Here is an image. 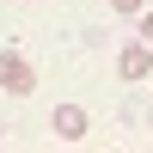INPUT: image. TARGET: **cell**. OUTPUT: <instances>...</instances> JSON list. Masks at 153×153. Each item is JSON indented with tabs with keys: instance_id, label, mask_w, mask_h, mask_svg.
<instances>
[{
	"instance_id": "3957f363",
	"label": "cell",
	"mask_w": 153,
	"mask_h": 153,
	"mask_svg": "<svg viewBox=\"0 0 153 153\" xmlns=\"http://www.w3.org/2000/svg\"><path fill=\"white\" fill-rule=\"evenodd\" d=\"M117 74H123V80H135V86H147V80H153V43H141V37H135V43H123Z\"/></svg>"
},
{
	"instance_id": "6da1fadb",
	"label": "cell",
	"mask_w": 153,
	"mask_h": 153,
	"mask_svg": "<svg viewBox=\"0 0 153 153\" xmlns=\"http://www.w3.org/2000/svg\"><path fill=\"white\" fill-rule=\"evenodd\" d=\"M0 92L6 98H31L37 92V68L19 55V49H0Z\"/></svg>"
},
{
	"instance_id": "5b68a950",
	"label": "cell",
	"mask_w": 153,
	"mask_h": 153,
	"mask_svg": "<svg viewBox=\"0 0 153 153\" xmlns=\"http://www.w3.org/2000/svg\"><path fill=\"white\" fill-rule=\"evenodd\" d=\"M135 19H141V43H153V6H141Z\"/></svg>"
},
{
	"instance_id": "7a4b0ae2",
	"label": "cell",
	"mask_w": 153,
	"mask_h": 153,
	"mask_svg": "<svg viewBox=\"0 0 153 153\" xmlns=\"http://www.w3.org/2000/svg\"><path fill=\"white\" fill-rule=\"evenodd\" d=\"M49 129H55V141H68V147H80L86 135H92V117H86L80 104H55V117H49Z\"/></svg>"
},
{
	"instance_id": "277c9868",
	"label": "cell",
	"mask_w": 153,
	"mask_h": 153,
	"mask_svg": "<svg viewBox=\"0 0 153 153\" xmlns=\"http://www.w3.org/2000/svg\"><path fill=\"white\" fill-rule=\"evenodd\" d=\"M141 6H147V0H110V12H123V19H135Z\"/></svg>"
}]
</instances>
